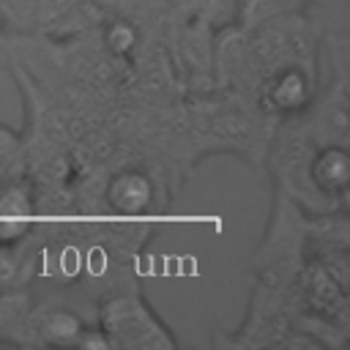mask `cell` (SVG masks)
Wrapping results in <instances>:
<instances>
[{"label":"cell","mask_w":350,"mask_h":350,"mask_svg":"<svg viewBox=\"0 0 350 350\" xmlns=\"http://www.w3.org/2000/svg\"><path fill=\"white\" fill-rule=\"evenodd\" d=\"M101 331L109 336L112 347H170L164 325L148 309V304L137 295H115L101 306Z\"/></svg>","instance_id":"cell-1"},{"label":"cell","mask_w":350,"mask_h":350,"mask_svg":"<svg viewBox=\"0 0 350 350\" xmlns=\"http://www.w3.org/2000/svg\"><path fill=\"white\" fill-rule=\"evenodd\" d=\"M107 197H109V205L118 213H142L150 205L153 186H150V180L142 172L126 170V172H118L109 180Z\"/></svg>","instance_id":"cell-2"},{"label":"cell","mask_w":350,"mask_h":350,"mask_svg":"<svg viewBox=\"0 0 350 350\" xmlns=\"http://www.w3.org/2000/svg\"><path fill=\"white\" fill-rule=\"evenodd\" d=\"M312 180L323 194H342L350 180V161L342 148H325L312 161Z\"/></svg>","instance_id":"cell-3"},{"label":"cell","mask_w":350,"mask_h":350,"mask_svg":"<svg viewBox=\"0 0 350 350\" xmlns=\"http://www.w3.org/2000/svg\"><path fill=\"white\" fill-rule=\"evenodd\" d=\"M306 79L298 71H284L268 88V101L276 109H298L306 101Z\"/></svg>","instance_id":"cell-4"},{"label":"cell","mask_w":350,"mask_h":350,"mask_svg":"<svg viewBox=\"0 0 350 350\" xmlns=\"http://www.w3.org/2000/svg\"><path fill=\"white\" fill-rule=\"evenodd\" d=\"M41 331L57 345H71V342H77V336L82 331V323L71 312H49L44 317V328Z\"/></svg>","instance_id":"cell-5"},{"label":"cell","mask_w":350,"mask_h":350,"mask_svg":"<svg viewBox=\"0 0 350 350\" xmlns=\"http://www.w3.org/2000/svg\"><path fill=\"white\" fill-rule=\"evenodd\" d=\"M77 345H82V347H112L109 336H107L101 328H98V331H88V328H82L79 336H77Z\"/></svg>","instance_id":"cell-6"}]
</instances>
